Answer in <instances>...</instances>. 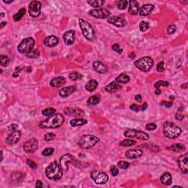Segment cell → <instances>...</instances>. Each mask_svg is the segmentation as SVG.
<instances>
[{
	"mask_svg": "<svg viewBox=\"0 0 188 188\" xmlns=\"http://www.w3.org/2000/svg\"><path fill=\"white\" fill-rule=\"evenodd\" d=\"M89 14L96 19H103L109 18V16H110V12L106 8H99V9H94L90 11L89 12Z\"/></svg>",
	"mask_w": 188,
	"mask_h": 188,
	"instance_id": "7c38bea8",
	"label": "cell"
},
{
	"mask_svg": "<svg viewBox=\"0 0 188 188\" xmlns=\"http://www.w3.org/2000/svg\"><path fill=\"white\" fill-rule=\"evenodd\" d=\"M161 93V90L160 89H156V91H155V94L156 95H159Z\"/></svg>",
	"mask_w": 188,
	"mask_h": 188,
	"instance_id": "be15d7a7",
	"label": "cell"
},
{
	"mask_svg": "<svg viewBox=\"0 0 188 188\" xmlns=\"http://www.w3.org/2000/svg\"><path fill=\"white\" fill-rule=\"evenodd\" d=\"M39 55H40V52L38 49H32V51H30L27 54H26V56L27 57H29V58L32 59L37 58V57H39Z\"/></svg>",
	"mask_w": 188,
	"mask_h": 188,
	"instance_id": "8d00e7d4",
	"label": "cell"
},
{
	"mask_svg": "<svg viewBox=\"0 0 188 188\" xmlns=\"http://www.w3.org/2000/svg\"><path fill=\"white\" fill-rule=\"evenodd\" d=\"M135 144H136V141L131 139H126L120 142L119 145L121 146H123V147H129V146H134Z\"/></svg>",
	"mask_w": 188,
	"mask_h": 188,
	"instance_id": "e575fe53",
	"label": "cell"
},
{
	"mask_svg": "<svg viewBox=\"0 0 188 188\" xmlns=\"http://www.w3.org/2000/svg\"><path fill=\"white\" fill-rule=\"evenodd\" d=\"M79 24H80V27L84 37L87 41H90V42H94L96 41V35L95 31H94L91 24L82 19H79Z\"/></svg>",
	"mask_w": 188,
	"mask_h": 188,
	"instance_id": "3957f363",
	"label": "cell"
},
{
	"mask_svg": "<svg viewBox=\"0 0 188 188\" xmlns=\"http://www.w3.org/2000/svg\"><path fill=\"white\" fill-rule=\"evenodd\" d=\"M83 76L79 72H72L69 74V78L73 81H78L82 80Z\"/></svg>",
	"mask_w": 188,
	"mask_h": 188,
	"instance_id": "74e56055",
	"label": "cell"
},
{
	"mask_svg": "<svg viewBox=\"0 0 188 188\" xmlns=\"http://www.w3.org/2000/svg\"><path fill=\"white\" fill-rule=\"evenodd\" d=\"M27 162L28 165H29L30 168H32V169H35V168H37V165H36V163L32 160H31L30 159H28Z\"/></svg>",
	"mask_w": 188,
	"mask_h": 188,
	"instance_id": "db71d44e",
	"label": "cell"
},
{
	"mask_svg": "<svg viewBox=\"0 0 188 188\" xmlns=\"http://www.w3.org/2000/svg\"><path fill=\"white\" fill-rule=\"evenodd\" d=\"M110 172H111V174L113 176H117V175L119 174V171H118V168H117L116 166H115V165L112 166L111 168H110Z\"/></svg>",
	"mask_w": 188,
	"mask_h": 188,
	"instance_id": "681fc988",
	"label": "cell"
},
{
	"mask_svg": "<svg viewBox=\"0 0 188 188\" xmlns=\"http://www.w3.org/2000/svg\"><path fill=\"white\" fill-rule=\"evenodd\" d=\"M143 151L141 149H138V148H133V149H129L126 151L125 155L129 159H135L137 158H139L143 155Z\"/></svg>",
	"mask_w": 188,
	"mask_h": 188,
	"instance_id": "e0dca14e",
	"label": "cell"
},
{
	"mask_svg": "<svg viewBox=\"0 0 188 188\" xmlns=\"http://www.w3.org/2000/svg\"><path fill=\"white\" fill-rule=\"evenodd\" d=\"M66 82V80H65V77H56V78H54L53 80H51L50 82V85L52 87H60L62 86H63L64 85Z\"/></svg>",
	"mask_w": 188,
	"mask_h": 188,
	"instance_id": "603a6c76",
	"label": "cell"
},
{
	"mask_svg": "<svg viewBox=\"0 0 188 188\" xmlns=\"http://www.w3.org/2000/svg\"><path fill=\"white\" fill-rule=\"evenodd\" d=\"M130 164L128 162L126 161H120L118 163V166L121 169H127V168L129 167Z\"/></svg>",
	"mask_w": 188,
	"mask_h": 188,
	"instance_id": "bcb514c9",
	"label": "cell"
},
{
	"mask_svg": "<svg viewBox=\"0 0 188 188\" xmlns=\"http://www.w3.org/2000/svg\"><path fill=\"white\" fill-rule=\"evenodd\" d=\"M87 3L93 8H100L105 4V1H102V0H91V1H87Z\"/></svg>",
	"mask_w": 188,
	"mask_h": 188,
	"instance_id": "d6a6232c",
	"label": "cell"
},
{
	"mask_svg": "<svg viewBox=\"0 0 188 188\" xmlns=\"http://www.w3.org/2000/svg\"><path fill=\"white\" fill-rule=\"evenodd\" d=\"M35 187H43L42 181H40V180H38L37 182H36Z\"/></svg>",
	"mask_w": 188,
	"mask_h": 188,
	"instance_id": "91938a15",
	"label": "cell"
},
{
	"mask_svg": "<svg viewBox=\"0 0 188 188\" xmlns=\"http://www.w3.org/2000/svg\"><path fill=\"white\" fill-rule=\"evenodd\" d=\"M6 24H7V22H6V21H2V22L1 23V25H0V28H3V27H4V26H5Z\"/></svg>",
	"mask_w": 188,
	"mask_h": 188,
	"instance_id": "6125c7cd",
	"label": "cell"
},
{
	"mask_svg": "<svg viewBox=\"0 0 188 188\" xmlns=\"http://www.w3.org/2000/svg\"><path fill=\"white\" fill-rule=\"evenodd\" d=\"M59 44V38L54 35H50L46 38L44 41V44L46 47L52 48L54 47Z\"/></svg>",
	"mask_w": 188,
	"mask_h": 188,
	"instance_id": "ffe728a7",
	"label": "cell"
},
{
	"mask_svg": "<svg viewBox=\"0 0 188 188\" xmlns=\"http://www.w3.org/2000/svg\"><path fill=\"white\" fill-rule=\"evenodd\" d=\"M87 123V120L84 119V118H74V119L71 120L70 124L72 126H82V125L86 124Z\"/></svg>",
	"mask_w": 188,
	"mask_h": 188,
	"instance_id": "4dcf8cb0",
	"label": "cell"
},
{
	"mask_svg": "<svg viewBox=\"0 0 188 188\" xmlns=\"http://www.w3.org/2000/svg\"><path fill=\"white\" fill-rule=\"evenodd\" d=\"M38 148V141L35 138H32L27 142H25L23 146L24 151L27 154H32Z\"/></svg>",
	"mask_w": 188,
	"mask_h": 188,
	"instance_id": "30bf717a",
	"label": "cell"
},
{
	"mask_svg": "<svg viewBox=\"0 0 188 188\" xmlns=\"http://www.w3.org/2000/svg\"><path fill=\"white\" fill-rule=\"evenodd\" d=\"M93 67L94 70L99 74H105L108 71V67L105 64L102 63V62H99V61L94 62L93 64Z\"/></svg>",
	"mask_w": 188,
	"mask_h": 188,
	"instance_id": "7402d4cb",
	"label": "cell"
},
{
	"mask_svg": "<svg viewBox=\"0 0 188 188\" xmlns=\"http://www.w3.org/2000/svg\"><path fill=\"white\" fill-rule=\"evenodd\" d=\"M26 14V10L25 8H21V9L19 10V12L17 14H16L14 16V20L15 21H18L19 20H21L23 18V16H24Z\"/></svg>",
	"mask_w": 188,
	"mask_h": 188,
	"instance_id": "d590c367",
	"label": "cell"
},
{
	"mask_svg": "<svg viewBox=\"0 0 188 188\" xmlns=\"http://www.w3.org/2000/svg\"><path fill=\"white\" fill-rule=\"evenodd\" d=\"M162 105H163V106L166 107V108H171L173 105V102H162L161 103Z\"/></svg>",
	"mask_w": 188,
	"mask_h": 188,
	"instance_id": "9f6ffc18",
	"label": "cell"
},
{
	"mask_svg": "<svg viewBox=\"0 0 188 188\" xmlns=\"http://www.w3.org/2000/svg\"><path fill=\"white\" fill-rule=\"evenodd\" d=\"M76 159L74 156L70 154H65L62 156H61L60 159V165L62 171H66L68 170V165L69 163H74Z\"/></svg>",
	"mask_w": 188,
	"mask_h": 188,
	"instance_id": "5bb4252c",
	"label": "cell"
},
{
	"mask_svg": "<svg viewBox=\"0 0 188 188\" xmlns=\"http://www.w3.org/2000/svg\"><path fill=\"white\" fill-rule=\"evenodd\" d=\"M148 108V105L147 103H144L143 105L141 106H139V105H132L130 106V109L132 110H134L135 112H140V111H144L146 110V109Z\"/></svg>",
	"mask_w": 188,
	"mask_h": 188,
	"instance_id": "836d02e7",
	"label": "cell"
},
{
	"mask_svg": "<svg viewBox=\"0 0 188 188\" xmlns=\"http://www.w3.org/2000/svg\"><path fill=\"white\" fill-rule=\"evenodd\" d=\"M35 40L32 38H27L24 39L18 46V51L21 54H27L32 49L35 47Z\"/></svg>",
	"mask_w": 188,
	"mask_h": 188,
	"instance_id": "52a82bcc",
	"label": "cell"
},
{
	"mask_svg": "<svg viewBox=\"0 0 188 188\" xmlns=\"http://www.w3.org/2000/svg\"><path fill=\"white\" fill-rule=\"evenodd\" d=\"M121 88L122 86L121 85H120V83H118L116 81H113V82H112L111 83H110L108 85L105 87V90L108 92V93H113L121 90Z\"/></svg>",
	"mask_w": 188,
	"mask_h": 188,
	"instance_id": "44dd1931",
	"label": "cell"
},
{
	"mask_svg": "<svg viewBox=\"0 0 188 188\" xmlns=\"http://www.w3.org/2000/svg\"><path fill=\"white\" fill-rule=\"evenodd\" d=\"M108 22L117 27H124L127 24V21H126V19L116 16H110V17L108 18Z\"/></svg>",
	"mask_w": 188,
	"mask_h": 188,
	"instance_id": "4fadbf2b",
	"label": "cell"
},
{
	"mask_svg": "<svg viewBox=\"0 0 188 188\" xmlns=\"http://www.w3.org/2000/svg\"><path fill=\"white\" fill-rule=\"evenodd\" d=\"M129 57L132 59H134L135 58V57H136V54H135V53H134V52H132V53H130L129 54Z\"/></svg>",
	"mask_w": 188,
	"mask_h": 188,
	"instance_id": "94428289",
	"label": "cell"
},
{
	"mask_svg": "<svg viewBox=\"0 0 188 188\" xmlns=\"http://www.w3.org/2000/svg\"><path fill=\"white\" fill-rule=\"evenodd\" d=\"M168 149L176 153L183 152V151H185V146H184V145L181 144V143H176V144L172 145V146H170L169 148H168Z\"/></svg>",
	"mask_w": 188,
	"mask_h": 188,
	"instance_id": "f1b7e54d",
	"label": "cell"
},
{
	"mask_svg": "<svg viewBox=\"0 0 188 188\" xmlns=\"http://www.w3.org/2000/svg\"><path fill=\"white\" fill-rule=\"evenodd\" d=\"M65 114L68 115H74V116H81V115H84L83 111L80 109L77 108V109H73V108H65L64 110Z\"/></svg>",
	"mask_w": 188,
	"mask_h": 188,
	"instance_id": "4316f807",
	"label": "cell"
},
{
	"mask_svg": "<svg viewBox=\"0 0 188 188\" xmlns=\"http://www.w3.org/2000/svg\"><path fill=\"white\" fill-rule=\"evenodd\" d=\"M13 0H11V1H5V0H4V1H3V2L4 3H5V4H10V3H11V2H13Z\"/></svg>",
	"mask_w": 188,
	"mask_h": 188,
	"instance_id": "e7e4bbea",
	"label": "cell"
},
{
	"mask_svg": "<svg viewBox=\"0 0 188 188\" xmlns=\"http://www.w3.org/2000/svg\"><path fill=\"white\" fill-rule=\"evenodd\" d=\"M139 27L142 32H146L147 29H148V28H149V24H148V22H147V21H143L140 23Z\"/></svg>",
	"mask_w": 188,
	"mask_h": 188,
	"instance_id": "7bdbcfd3",
	"label": "cell"
},
{
	"mask_svg": "<svg viewBox=\"0 0 188 188\" xmlns=\"http://www.w3.org/2000/svg\"><path fill=\"white\" fill-rule=\"evenodd\" d=\"M169 82L168 81H158L154 84V87L156 89H159L161 86H168Z\"/></svg>",
	"mask_w": 188,
	"mask_h": 188,
	"instance_id": "ee69618b",
	"label": "cell"
},
{
	"mask_svg": "<svg viewBox=\"0 0 188 188\" xmlns=\"http://www.w3.org/2000/svg\"><path fill=\"white\" fill-rule=\"evenodd\" d=\"M154 60L150 57H143L138 59L134 62L135 65L143 72H148L154 66Z\"/></svg>",
	"mask_w": 188,
	"mask_h": 188,
	"instance_id": "8992f818",
	"label": "cell"
},
{
	"mask_svg": "<svg viewBox=\"0 0 188 188\" xmlns=\"http://www.w3.org/2000/svg\"><path fill=\"white\" fill-rule=\"evenodd\" d=\"M55 113H56V110L52 108H47L42 111V114L44 115V116H51V115H53L55 114Z\"/></svg>",
	"mask_w": 188,
	"mask_h": 188,
	"instance_id": "f35d334b",
	"label": "cell"
},
{
	"mask_svg": "<svg viewBox=\"0 0 188 188\" xmlns=\"http://www.w3.org/2000/svg\"><path fill=\"white\" fill-rule=\"evenodd\" d=\"M98 86V82L95 80H90L85 85V89L89 92H93Z\"/></svg>",
	"mask_w": 188,
	"mask_h": 188,
	"instance_id": "f546056e",
	"label": "cell"
},
{
	"mask_svg": "<svg viewBox=\"0 0 188 188\" xmlns=\"http://www.w3.org/2000/svg\"><path fill=\"white\" fill-rule=\"evenodd\" d=\"M45 174L50 180L57 181L62 178V170L60 164L54 161L46 168Z\"/></svg>",
	"mask_w": 188,
	"mask_h": 188,
	"instance_id": "7a4b0ae2",
	"label": "cell"
},
{
	"mask_svg": "<svg viewBox=\"0 0 188 188\" xmlns=\"http://www.w3.org/2000/svg\"><path fill=\"white\" fill-rule=\"evenodd\" d=\"M175 117H176V119L179 120V121H181V120H182L184 115H183L182 113H180V112H178V113L175 115Z\"/></svg>",
	"mask_w": 188,
	"mask_h": 188,
	"instance_id": "6f0895ef",
	"label": "cell"
},
{
	"mask_svg": "<svg viewBox=\"0 0 188 188\" xmlns=\"http://www.w3.org/2000/svg\"><path fill=\"white\" fill-rule=\"evenodd\" d=\"M163 129L164 135L170 139H175L178 138L181 133V128L171 122H165L163 125Z\"/></svg>",
	"mask_w": 188,
	"mask_h": 188,
	"instance_id": "5b68a950",
	"label": "cell"
},
{
	"mask_svg": "<svg viewBox=\"0 0 188 188\" xmlns=\"http://www.w3.org/2000/svg\"><path fill=\"white\" fill-rule=\"evenodd\" d=\"M54 138H55V134H54V133L52 132H48L44 135V140L47 142L52 141V140H53Z\"/></svg>",
	"mask_w": 188,
	"mask_h": 188,
	"instance_id": "7dc6e473",
	"label": "cell"
},
{
	"mask_svg": "<svg viewBox=\"0 0 188 188\" xmlns=\"http://www.w3.org/2000/svg\"><path fill=\"white\" fill-rule=\"evenodd\" d=\"M187 159H188V154L187 153H185L184 154L181 155L178 159V163L179 166L180 168L183 173L187 174L188 172V165H187Z\"/></svg>",
	"mask_w": 188,
	"mask_h": 188,
	"instance_id": "2e32d148",
	"label": "cell"
},
{
	"mask_svg": "<svg viewBox=\"0 0 188 188\" xmlns=\"http://www.w3.org/2000/svg\"><path fill=\"white\" fill-rule=\"evenodd\" d=\"M135 100H136L138 102H141L142 101V96L141 95H140V94H138V95L135 96Z\"/></svg>",
	"mask_w": 188,
	"mask_h": 188,
	"instance_id": "680465c9",
	"label": "cell"
},
{
	"mask_svg": "<svg viewBox=\"0 0 188 188\" xmlns=\"http://www.w3.org/2000/svg\"><path fill=\"white\" fill-rule=\"evenodd\" d=\"M41 11V3L38 1H32L29 5V16L33 18H36L40 16Z\"/></svg>",
	"mask_w": 188,
	"mask_h": 188,
	"instance_id": "8fae6325",
	"label": "cell"
},
{
	"mask_svg": "<svg viewBox=\"0 0 188 188\" xmlns=\"http://www.w3.org/2000/svg\"><path fill=\"white\" fill-rule=\"evenodd\" d=\"M90 178L96 184H105L108 181V174L102 171L94 170L90 173Z\"/></svg>",
	"mask_w": 188,
	"mask_h": 188,
	"instance_id": "ba28073f",
	"label": "cell"
},
{
	"mask_svg": "<svg viewBox=\"0 0 188 188\" xmlns=\"http://www.w3.org/2000/svg\"><path fill=\"white\" fill-rule=\"evenodd\" d=\"M0 62H1L2 66H7L10 62V58L8 56L4 55V54H1L0 55Z\"/></svg>",
	"mask_w": 188,
	"mask_h": 188,
	"instance_id": "ab89813d",
	"label": "cell"
},
{
	"mask_svg": "<svg viewBox=\"0 0 188 188\" xmlns=\"http://www.w3.org/2000/svg\"><path fill=\"white\" fill-rule=\"evenodd\" d=\"M176 31V26L175 24H171L167 29V32L168 35H173L175 33V32Z\"/></svg>",
	"mask_w": 188,
	"mask_h": 188,
	"instance_id": "c3c4849f",
	"label": "cell"
},
{
	"mask_svg": "<svg viewBox=\"0 0 188 188\" xmlns=\"http://www.w3.org/2000/svg\"><path fill=\"white\" fill-rule=\"evenodd\" d=\"M112 48H113V51H115V52H118V54H121L122 52H123V49H120L119 45H118V44H114V45L113 46V47H112Z\"/></svg>",
	"mask_w": 188,
	"mask_h": 188,
	"instance_id": "816d5d0a",
	"label": "cell"
},
{
	"mask_svg": "<svg viewBox=\"0 0 188 188\" xmlns=\"http://www.w3.org/2000/svg\"><path fill=\"white\" fill-rule=\"evenodd\" d=\"M160 181L162 184L165 186H168L172 183V176L170 173H164L160 177Z\"/></svg>",
	"mask_w": 188,
	"mask_h": 188,
	"instance_id": "484cf974",
	"label": "cell"
},
{
	"mask_svg": "<svg viewBox=\"0 0 188 188\" xmlns=\"http://www.w3.org/2000/svg\"><path fill=\"white\" fill-rule=\"evenodd\" d=\"M124 135L128 138H138L143 141H147L149 139V136L147 133L135 129H129L125 131Z\"/></svg>",
	"mask_w": 188,
	"mask_h": 188,
	"instance_id": "9c48e42d",
	"label": "cell"
},
{
	"mask_svg": "<svg viewBox=\"0 0 188 188\" xmlns=\"http://www.w3.org/2000/svg\"><path fill=\"white\" fill-rule=\"evenodd\" d=\"M129 5V2L126 0H121V1L118 2V4H117V7L118 9L120 10H125L127 8Z\"/></svg>",
	"mask_w": 188,
	"mask_h": 188,
	"instance_id": "60d3db41",
	"label": "cell"
},
{
	"mask_svg": "<svg viewBox=\"0 0 188 188\" xmlns=\"http://www.w3.org/2000/svg\"><path fill=\"white\" fill-rule=\"evenodd\" d=\"M129 13L130 14L133 15H137L139 13V10H140V6H139V3L137 1H129Z\"/></svg>",
	"mask_w": 188,
	"mask_h": 188,
	"instance_id": "d4e9b609",
	"label": "cell"
},
{
	"mask_svg": "<svg viewBox=\"0 0 188 188\" xmlns=\"http://www.w3.org/2000/svg\"><path fill=\"white\" fill-rule=\"evenodd\" d=\"M22 179L23 175L21 173H14V174L11 175V179L14 181H16V182L21 181Z\"/></svg>",
	"mask_w": 188,
	"mask_h": 188,
	"instance_id": "b9f144b4",
	"label": "cell"
},
{
	"mask_svg": "<svg viewBox=\"0 0 188 188\" xmlns=\"http://www.w3.org/2000/svg\"><path fill=\"white\" fill-rule=\"evenodd\" d=\"M154 9V6L151 4H146L140 8L139 13L141 16H149L153 12Z\"/></svg>",
	"mask_w": 188,
	"mask_h": 188,
	"instance_id": "d6986e66",
	"label": "cell"
},
{
	"mask_svg": "<svg viewBox=\"0 0 188 188\" xmlns=\"http://www.w3.org/2000/svg\"><path fill=\"white\" fill-rule=\"evenodd\" d=\"M18 129V126L16 124H14V123H13V124L10 125L9 127H8V130H9L10 132H14V131H16Z\"/></svg>",
	"mask_w": 188,
	"mask_h": 188,
	"instance_id": "11a10c76",
	"label": "cell"
},
{
	"mask_svg": "<svg viewBox=\"0 0 188 188\" xmlns=\"http://www.w3.org/2000/svg\"><path fill=\"white\" fill-rule=\"evenodd\" d=\"M76 90V88L74 86H68L62 87L59 91V95L62 98H65V97L69 96L70 95H71Z\"/></svg>",
	"mask_w": 188,
	"mask_h": 188,
	"instance_id": "cb8c5ba5",
	"label": "cell"
},
{
	"mask_svg": "<svg viewBox=\"0 0 188 188\" xmlns=\"http://www.w3.org/2000/svg\"><path fill=\"white\" fill-rule=\"evenodd\" d=\"M54 151V149L53 148H47L43 151L42 154L45 156H51V155L53 154Z\"/></svg>",
	"mask_w": 188,
	"mask_h": 188,
	"instance_id": "f6af8a7d",
	"label": "cell"
},
{
	"mask_svg": "<svg viewBox=\"0 0 188 188\" xmlns=\"http://www.w3.org/2000/svg\"><path fill=\"white\" fill-rule=\"evenodd\" d=\"M100 141L98 137L93 135H85L81 137L78 142V145L80 148L84 149H89L94 147Z\"/></svg>",
	"mask_w": 188,
	"mask_h": 188,
	"instance_id": "277c9868",
	"label": "cell"
},
{
	"mask_svg": "<svg viewBox=\"0 0 188 188\" xmlns=\"http://www.w3.org/2000/svg\"><path fill=\"white\" fill-rule=\"evenodd\" d=\"M156 70L158 71L159 72H163L165 71V67H164V62H159L157 64V66H156Z\"/></svg>",
	"mask_w": 188,
	"mask_h": 188,
	"instance_id": "f907efd6",
	"label": "cell"
},
{
	"mask_svg": "<svg viewBox=\"0 0 188 188\" xmlns=\"http://www.w3.org/2000/svg\"><path fill=\"white\" fill-rule=\"evenodd\" d=\"M146 128L147 130L151 131V130H154L156 129V125L154 123H150L146 126Z\"/></svg>",
	"mask_w": 188,
	"mask_h": 188,
	"instance_id": "f5cc1de1",
	"label": "cell"
},
{
	"mask_svg": "<svg viewBox=\"0 0 188 188\" xmlns=\"http://www.w3.org/2000/svg\"><path fill=\"white\" fill-rule=\"evenodd\" d=\"M115 81L118 82V83L126 84L130 81V77L126 74H121L115 78Z\"/></svg>",
	"mask_w": 188,
	"mask_h": 188,
	"instance_id": "1f68e13d",
	"label": "cell"
},
{
	"mask_svg": "<svg viewBox=\"0 0 188 188\" xmlns=\"http://www.w3.org/2000/svg\"><path fill=\"white\" fill-rule=\"evenodd\" d=\"M187 83H185L184 85H181V87H184V89L187 88Z\"/></svg>",
	"mask_w": 188,
	"mask_h": 188,
	"instance_id": "03108f58",
	"label": "cell"
},
{
	"mask_svg": "<svg viewBox=\"0 0 188 188\" xmlns=\"http://www.w3.org/2000/svg\"><path fill=\"white\" fill-rule=\"evenodd\" d=\"M21 132L19 130L12 132L8 136L7 139H6V143L9 145H15L18 143L21 139Z\"/></svg>",
	"mask_w": 188,
	"mask_h": 188,
	"instance_id": "9a60e30c",
	"label": "cell"
},
{
	"mask_svg": "<svg viewBox=\"0 0 188 188\" xmlns=\"http://www.w3.org/2000/svg\"><path fill=\"white\" fill-rule=\"evenodd\" d=\"M65 118L60 113L51 115L44 121H41L39 127L41 129H56L59 128L63 124Z\"/></svg>",
	"mask_w": 188,
	"mask_h": 188,
	"instance_id": "6da1fadb",
	"label": "cell"
},
{
	"mask_svg": "<svg viewBox=\"0 0 188 188\" xmlns=\"http://www.w3.org/2000/svg\"><path fill=\"white\" fill-rule=\"evenodd\" d=\"M101 101V96L99 94H96V95L92 96L87 99V104L89 106H93V105H96Z\"/></svg>",
	"mask_w": 188,
	"mask_h": 188,
	"instance_id": "83f0119b",
	"label": "cell"
},
{
	"mask_svg": "<svg viewBox=\"0 0 188 188\" xmlns=\"http://www.w3.org/2000/svg\"><path fill=\"white\" fill-rule=\"evenodd\" d=\"M63 41L66 45H72L75 41V31L68 30L63 35Z\"/></svg>",
	"mask_w": 188,
	"mask_h": 188,
	"instance_id": "ac0fdd59",
	"label": "cell"
}]
</instances>
